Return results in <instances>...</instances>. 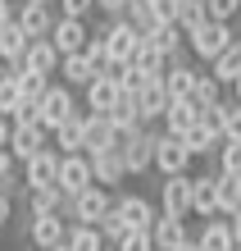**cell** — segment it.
Returning a JSON list of instances; mask_svg holds the SVG:
<instances>
[{
	"label": "cell",
	"mask_w": 241,
	"mask_h": 251,
	"mask_svg": "<svg viewBox=\"0 0 241 251\" xmlns=\"http://www.w3.org/2000/svg\"><path fill=\"white\" fill-rule=\"evenodd\" d=\"M155 137H159L155 124H137V128H118L110 146H118V151H123L128 174H146L150 165H155Z\"/></svg>",
	"instance_id": "1"
},
{
	"label": "cell",
	"mask_w": 241,
	"mask_h": 251,
	"mask_svg": "<svg viewBox=\"0 0 241 251\" xmlns=\"http://www.w3.org/2000/svg\"><path fill=\"white\" fill-rule=\"evenodd\" d=\"M232 41H237V32H232L223 19H205L200 27H191V32H187V46H191V55H196L200 64H209L219 50H228Z\"/></svg>",
	"instance_id": "2"
},
{
	"label": "cell",
	"mask_w": 241,
	"mask_h": 251,
	"mask_svg": "<svg viewBox=\"0 0 241 251\" xmlns=\"http://www.w3.org/2000/svg\"><path fill=\"white\" fill-rule=\"evenodd\" d=\"M96 37H105V46H110V60H114V64L132 60V50L141 46V27L132 23V19H105V27H100Z\"/></svg>",
	"instance_id": "3"
},
{
	"label": "cell",
	"mask_w": 241,
	"mask_h": 251,
	"mask_svg": "<svg viewBox=\"0 0 241 251\" xmlns=\"http://www.w3.org/2000/svg\"><path fill=\"white\" fill-rule=\"evenodd\" d=\"M114 205V197H110V187H100V183H91L87 192H78V197H68V219L73 224H100L105 219V210Z\"/></svg>",
	"instance_id": "4"
},
{
	"label": "cell",
	"mask_w": 241,
	"mask_h": 251,
	"mask_svg": "<svg viewBox=\"0 0 241 251\" xmlns=\"http://www.w3.org/2000/svg\"><path fill=\"white\" fill-rule=\"evenodd\" d=\"M41 146H50V128L41 124V119H14V132H9V151L14 160H32Z\"/></svg>",
	"instance_id": "5"
},
{
	"label": "cell",
	"mask_w": 241,
	"mask_h": 251,
	"mask_svg": "<svg viewBox=\"0 0 241 251\" xmlns=\"http://www.w3.org/2000/svg\"><path fill=\"white\" fill-rule=\"evenodd\" d=\"M191 151H187V142L177 137V132H164L159 128V137H155V169L169 178V174H187L191 169Z\"/></svg>",
	"instance_id": "6"
},
{
	"label": "cell",
	"mask_w": 241,
	"mask_h": 251,
	"mask_svg": "<svg viewBox=\"0 0 241 251\" xmlns=\"http://www.w3.org/2000/svg\"><path fill=\"white\" fill-rule=\"evenodd\" d=\"M68 238V215L64 210H55V215H27V242L41 247V251H50Z\"/></svg>",
	"instance_id": "7"
},
{
	"label": "cell",
	"mask_w": 241,
	"mask_h": 251,
	"mask_svg": "<svg viewBox=\"0 0 241 251\" xmlns=\"http://www.w3.org/2000/svg\"><path fill=\"white\" fill-rule=\"evenodd\" d=\"M73 110H78V105H73V87H68V82H50V92L41 96V105H37V119L55 132Z\"/></svg>",
	"instance_id": "8"
},
{
	"label": "cell",
	"mask_w": 241,
	"mask_h": 251,
	"mask_svg": "<svg viewBox=\"0 0 241 251\" xmlns=\"http://www.w3.org/2000/svg\"><path fill=\"white\" fill-rule=\"evenodd\" d=\"M50 41L59 55H78L87 50V41H91V27H87V19H68V14H59L55 27H50Z\"/></svg>",
	"instance_id": "9"
},
{
	"label": "cell",
	"mask_w": 241,
	"mask_h": 251,
	"mask_svg": "<svg viewBox=\"0 0 241 251\" xmlns=\"http://www.w3.org/2000/svg\"><path fill=\"white\" fill-rule=\"evenodd\" d=\"M91 178L100 183V187H118L123 178H132L128 174V160H123V151L118 146H105V151H91Z\"/></svg>",
	"instance_id": "10"
},
{
	"label": "cell",
	"mask_w": 241,
	"mask_h": 251,
	"mask_svg": "<svg viewBox=\"0 0 241 251\" xmlns=\"http://www.w3.org/2000/svg\"><path fill=\"white\" fill-rule=\"evenodd\" d=\"M96 178H91V155L87 151H68L64 160H59V187L68 192V197H78V192H87Z\"/></svg>",
	"instance_id": "11"
},
{
	"label": "cell",
	"mask_w": 241,
	"mask_h": 251,
	"mask_svg": "<svg viewBox=\"0 0 241 251\" xmlns=\"http://www.w3.org/2000/svg\"><path fill=\"white\" fill-rule=\"evenodd\" d=\"M59 160H64V151L41 146L32 160H23V183L27 187H50V183H59Z\"/></svg>",
	"instance_id": "12"
},
{
	"label": "cell",
	"mask_w": 241,
	"mask_h": 251,
	"mask_svg": "<svg viewBox=\"0 0 241 251\" xmlns=\"http://www.w3.org/2000/svg\"><path fill=\"white\" fill-rule=\"evenodd\" d=\"M159 210H169L177 219L191 215V174H169L159 187Z\"/></svg>",
	"instance_id": "13"
},
{
	"label": "cell",
	"mask_w": 241,
	"mask_h": 251,
	"mask_svg": "<svg viewBox=\"0 0 241 251\" xmlns=\"http://www.w3.org/2000/svg\"><path fill=\"white\" fill-rule=\"evenodd\" d=\"M169 87H164V78H146L141 92H137V110H141V124H159L164 110H169Z\"/></svg>",
	"instance_id": "14"
},
{
	"label": "cell",
	"mask_w": 241,
	"mask_h": 251,
	"mask_svg": "<svg viewBox=\"0 0 241 251\" xmlns=\"http://www.w3.org/2000/svg\"><path fill=\"white\" fill-rule=\"evenodd\" d=\"M150 238H155V251H177V247L191 238V233H187V219L159 210V215H155V228H150Z\"/></svg>",
	"instance_id": "15"
},
{
	"label": "cell",
	"mask_w": 241,
	"mask_h": 251,
	"mask_svg": "<svg viewBox=\"0 0 241 251\" xmlns=\"http://www.w3.org/2000/svg\"><path fill=\"white\" fill-rule=\"evenodd\" d=\"M196 242L205 251H237V233H232V219L228 215H209L205 228L196 233Z\"/></svg>",
	"instance_id": "16"
},
{
	"label": "cell",
	"mask_w": 241,
	"mask_h": 251,
	"mask_svg": "<svg viewBox=\"0 0 241 251\" xmlns=\"http://www.w3.org/2000/svg\"><path fill=\"white\" fill-rule=\"evenodd\" d=\"M14 19L23 23V32H27V37H50V27H55V5H41V0H23Z\"/></svg>",
	"instance_id": "17"
},
{
	"label": "cell",
	"mask_w": 241,
	"mask_h": 251,
	"mask_svg": "<svg viewBox=\"0 0 241 251\" xmlns=\"http://www.w3.org/2000/svg\"><path fill=\"white\" fill-rule=\"evenodd\" d=\"M191 215H219V174H200V178H191Z\"/></svg>",
	"instance_id": "18"
},
{
	"label": "cell",
	"mask_w": 241,
	"mask_h": 251,
	"mask_svg": "<svg viewBox=\"0 0 241 251\" xmlns=\"http://www.w3.org/2000/svg\"><path fill=\"white\" fill-rule=\"evenodd\" d=\"M82 142H87V110H73L64 124H59L50 132V146H59V151H82Z\"/></svg>",
	"instance_id": "19"
},
{
	"label": "cell",
	"mask_w": 241,
	"mask_h": 251,
	"mask_svg": "<svg viewBox=\"0 0 241 251\" xmlns=\"http://www.w3.org/2000/svg\"><path fill=\"white\" fill-rule=\"evenodd\" d=\"M82 92H87V110H100V114H105L118 96H123V87H118V78H114V73H96V78L87 82Z\"/></svg>",
	"instance_id": "20"
},
{
	"label": "cell",
	"mask_w": 241,
	"mask_h": 251,
	"mask_svg": "<svg viewBox=\"0 0 241 251\" xmlns=\"http://www.w3.org/2000/svg\"><path fill=\"white\" fill-rule=\"evenodd\" d=\"M150 41H155V46L169 55V60H187L191 55V46H187V32H182V23H155V32H150Z\"/></svg>",
	"instance_id": "21"
},
{
	"label": "cell",
	"mask_w": 241,
	"mask_h": 251,
	"mask_svg": "<svg viewBox=\"0 0 241 251\" xmlns=\"http://www.w3.org/2000/svg\"><path fill=\"white\" fill-rule=\"evenodd\" d=\"M59 60H64V55L55 50V41H50V37H32V41H27L23 64L32 69V73H59Z\"/></svg>",
	"instance_id": "22"
},
{
	"label": "cell",
	"mask_w": 241,
	"mask_h": 251,
	"mask_svg": "<svg viewBox=\"0 0 241 251\" xmlns=\"http://www.w3.org/2000/svg\"><path fill=\"white\" fill-rule=\"evenodd\" d=\"M55 210H68V192L50 183V187H27V215H55Z\"/></svg>",
	"instance_id": "23"
},
{
	"label": "cell",
	"mask_w": 241,
	"mask_h": 251,
	"mask_svg": "<svg viewBox=\"0 0 241 251\" xmlns=\"http://www.w3.org/2000/svg\"><path fill=\"white\" fill-rule=\"evenodd\" d=\"M196 119H200V105H196L191 96H182V100H169V110H164L159 124H164V132H177V137H182Z\"/></svg>",
	"instance_id": "24"
},
{
	"label": "cell",
	"mask_w": 241,
	"mask_h": 251,
	"mask_svg": "<svg viewBox=\"0 0 241 251\" xmlns=\"http://www.w3.org/2000/svg\"><path fill=\"white\" fill-rule=\"evenodd\" d=\"M182 142H187V151L196 155V160H200V155H214L219 151V142H223V132H214V128H209L205 119H196L187 132H182Z\"/></svg>",
	"instance_id": "25"
},
{
	"label": "cell",
	"mask_w": 241,
	"mask_h": 251,
	"mask_svg": "<svg viewBox=\"0 0 241 251\" xmlns=\"http://www.w3.org/2000/svg\"><path fill=\"white\" fill-rule=\"evenodd\" d=\"M114 205L123 210V219H128V228H155V205H150L146 197H114Z\"/></svg>",
	"instance_id": "26"
},
{
	"label": "cell",
	"mask_w": 241,
	"mask_h": 251,
	"mask_svg": "<svg viewBox=\"0 0 241 251\" xmlns=\"http://www.w3.org/2000/svg\"><path fill=\"white\" fill-rule=\"evenodd\" d=\"M159 78H164V87H169L173 100H182V96H191V87H196V69L187 60H169V69H164Z\"/></svg>",
	"instance_id": "27"
},
{
	"label": "cell",
	"mask_w": 241,
	"mask_h": 251,
	"mask_svg": "<svg viewBox=\"0 0 241 251\" xmlns=\"http://www.w3.org/2000/svg\"><path fill=\"white\" fill-rule=\"evenodd\" d=\"M132 69H141L146 78H159V73L169 69V55H164V50H159L150 37H141V46L132 50Z\"/></svg>",
	"instance_id": "28"
},
{
	"label": "cell",
	"mask_w": 241,
	"mask_h": 251,
	"mask_svg": "<svg viewBox=\"0 0 241 251\" xmlns=\"http://www.w3.org/2000/svg\"><path fill=\"white\" fill-rule=\"evenodd\" d=\"M209 69H214V78H219L223 87H232V82L241 78V41H232L228 50H219L214 60H209Z\"/></svg>",
	"instance_id": "29"
},
{
	"label": "cell",
	"mask_w": 241,
	"mask_h": 251,
	"mask_svg": "<svg viewBox=\"0 0 241 251\" xmlns=\"http://www.w3.org/2000/svg\"><path fill=\"white\" fill-rule=\"evenodd\" d=\"M59 73H64L68 87H87L96 78V64L87 60V50H78V55H64V60H59Z\"/></svg>",
	"instance_id": "30"
},
{
	"label": "cell",
	"mask_w": 241,
	"mask_h": 251,
	"mask_svg": "<svg viewBox=\"0 0 241 251\" xmlns=\"http://www.w3.org/2000/svg\"><path fill=\"white\" fill-rule=\"evenodd\" d=\"M27 41H32V37L23 32L19 19L5 23V27H0V60H23V55H27Z\"/></svg>",
	"instance_id": "31"
},
{
	"label": "cell",
	"mask_w": 241,
	"mask_h": 251,
	"mask_svg": "<svg viewBox=\"0 0 241 251\" xmlns=\"http://www.w3.org/2000/svg\"><path fill=\"white\" fill-rule=\"evenodd\" d=\"M191 100H196L200 110H205V105H214V100H223V82L214 78V69H209V64H205V69H196V87H191Z\"/></svg>",
	"instance_id": "32"
},
{
	"label": "cell",
	"mask_w": 241,
	"mask_h": 251,
	"mask_svg": "<svg viewBox=\"0 0 241 251\" xmlns=\"http://www.w3.org/2000/svg\"><path fill=\"white\" fill-rule=\"evenodd\" d=\"M50 92V73H32L23 64V73H19V96H23V105H41V96Z\"/></svg>",
	"instance_id": "33"
},
{
	"label": "cell",
	"mask_w": 241,
	"mask_h": 251,
	"mask_svg": "<svg viewBox=\"0 0 241 251\" xmlns=\"http://www.w3.org/2000/svg\"><path fill=\"white\" fill-rule=\"evenodd\" d=\"M237 210H241V174L219 169V215H237Z\"/></svg>",
	"instance_id": "34"
},
{
	"label": "cell",
	"mask_w": 241,
	"mask_h": 251,
	"mask_svg": "<svg viewBox=\"0 0 241 251\" xmlns=\"http://www.w3.org/2000/svg\"><path fill=\"white\" fill-rule=\"evenodd\" d=\"M64 242H68V251H105V233L96 224H73Z\"/></svg>",
	"instance_id": "35"
},
{
	"label": "cell",
	"mask_w": 241,
	"mask_h": 251,
	"mask_svg": "<svg viewBox=\"0 0 241 251\" xmlns=\"http://www.w3.org/2000/svg\"><path fill=\"white\" fill-rule=\"evenodd\" d=\"M105 114H110L114 128H137V124H141V110H137V96H132V92H123Z\"/></svg>",
	"instance_id": "36"
},
{
	"label": "cell",
	"mask_w": 241,
	"mask_h": 251,
	"mask_svg": "<svg viewBox=\"0 0 241 251\" xmlns=\"http://www.w3.org/2000/svg\"><path fill=\"white\" fill-rule=\"evenodd\" d=\"M100 233H105V242H123L128 238V219H123V210H118V205H110V210H105V219H100V224H96Z\"/></svg>",
	"instance_id": "37"
},
{
	"label": "cell",
	"mask_w": 241,
	"mask_h": 251,
	"mask_svg": "<svg viewBox=\"0 0 241 251\" xmlns=\"http://www.w3.org/2000/svg\"><path fill=\"white\" fill-rule=\"evenodd\" d=\"M205 19H209V5H205V0H182V5H177V23H182V32L200 27Z\"/></svg>",
	"instance_id": "38"
},
{
	"label": "cell",
	"mask_w": 241,
	"mask_h": 251,
	"mask_svg": "<svg viewBox=\"0 0 241 251\" xmlns=\"http://www.w3.org/2000/svg\"><path fill=\"white\" fill-rule=\"evenodd\" d=\"M214 155H219V169L223 174H241V142L237 137H223Z\"/></svg>",
	"instance_id": "39"
},
{
	"label": "cell",
	"mask_w": 241,
	"mask_h": 251,
	"mask_svg": "<svg viewBox=\"0 0 241 251\" xmlns=\"http://www.w3.org/2000/svg\"><path fill=\"white\" fill-rule=\"evenodd\" d=\"M19 105H23V96H19V78H0V114H19Z\"/></svg>",
	"instance_id": "40"
},
{
	"label": "cell",
	"mask_w": 241,
	"mask_h": 251,
	"mask_svg": "<svg viewBox=\"0 0 241 251\" xmlns=\"http://www.w3.org/2000/svg\"><path fill=\"white\" fill-rule=\"evenodd\" d=\"M228 110H232V100H214V105L200 110V119L214 128V132H223V128H228Z\"/></svg>",
	"instance_id": "41"
},
{
	"label": "cell",
	"mask_w": 241,
	"mask_h": 251,
	"mask_svg": "<svg viewBox=\"0 0 241 251\" xmlns=\"http://www.w3.org/2000/svg\"><path fill=\"white\" fill-rule=\"evenodd\" d=\"M118 251H155V238H150V228H132L123 242H114Z\"/></svg>",
	"instance_id": "42"
},
{
	"label": "cell",
	"mask_w": 241,
	"mask_h": 251,
	"mask_svg": "<svg viewBox=\"0 0 241 251\" xmlns=\"http://www.w3.org/2000/svg\"><path fill=\"white\" fill-rule=\"evenodd\" d=\"M59 14H68V19H87V14L96 9V0H55Z\"/></svg>",
	"instance_id": "43"
},
{
	"label": "cell",
	"mask_w": 241,
	"mask_h": 251,
	"mask_svg": "<svg viewBox=\"0 0 241 251\" xmlns=\"http://www.w3.org/2000/svg\"><path fill=\"white\" fill-rule=\"evenodd\" d=\"M205 5H209V19H223V23H228L232 14L241 9V0H205Z\"/></svg>",
	"instance_id": "44"
},
{
	"label": "cell",
	"mask_w": 241,
	"mask_h": 251,
	"mask_svg": "<svg viewBox=\"0 0 241 251\" xmlns=\"http://www.w3.org/2000/svg\"><path fill=\"white\" fill-rule=\"evenodd\" d=\"M128 5L132 0H96V9L105 14V19H128Z\"/></svg>",
	"instance_id": "45"
},
{
	"label": "cell",
	"mask_w": 241,
	"mask_h": 251,
	"mask_svg": "<svg viewBox=\"0 0 241 251\" xmlns=\"http://www.w3.org/2000/svg\"><path fill=\"white\" fill-rule=\"evenodd\" d=\"M223 137H237L241 142V100L232 96V110H228V128H223Z\"/></svg>",
	"instance_id": "46"
},
{
	"label": "cell",
	"mask_w": 241,
	"mask_h": 251,
	"mask_svg": "<svg viewBox=\"0 0 241 251\" xmlns=\"http://www.w3.org/2000/svg\"><path fill=\"white\" fill-rule=\"evenodd\" d=\"M23 187H27V183H23V178H19L14 169H9V174H0V192H5V197H19Z\"/></svg>",
	"instance_id": "47"
},
{
	"label": "cell",
	"mask_w": 241,
	"mask_h": 251,
	"mask_svg": "<svg viewBox=\"0 0 241 251\" xmlns=\"http://www.w3.org/2000/svg\"><path fill=\"white\" fill-rule=\"evenodd\" d=\"M9 219H14V197L0 192V228H9Z\"/></svg>",
	"instance_id": "48"
},
{
	"label": "cell",
	"mask_w": 241,
	"mask_h": 251,
	"mask_svg": "<svg viewBox=\"0 0 241 251\" xmlns=\"http://www.w3.org/2000/svg\"><path fill=\"white\" fill-rule=\"evenodd\" d=\"M14 14H19V9H14V0H0V27L14 23Z\"/></svg>",
	"instance_id": "49"
},
{
	"label": "cell",
	"mask_w": 241,
	"mask_h": 251,
	"mask_svg": "<svg viewBox=\"0 0 241 251\" xmlns=\"http://www.w3.org/2000/svg\"><path fill=\"white\" fill-rule=\"evenodd\" d=\"M9 132H14V119H9V114H0V146H9Z\"/></svg>",
	"instance_id": "50"
},
{
	"label": "cell",
	"mask_w": 241,
	"mask_h": 251,
	"mask_svg": "<svg viewBox=\"0 0 241 251\" xmlns=\"http://www.w3.org/2000/svg\"><path fill=\"white\" fill-rule=\"evenodd\" d=\"M14 169V151H9V146H0V174H9Z\"/></svg>",
	"instance_id": "51"
},
{
	"label": "cell",
	"mask_w": 241,
	"mask_h": 251,
	"mask_svg": "<svg viewBox=\"0 0 241 251\" xmlns=\"http://www.w3.org/2000/svg\"><path fill=\"white\" fill-rule=\"evenodd\" d=\"M228 219H232V233H237V242H241V210H237V215H228Z\"/></svg>",
	"instance_id": "52"
},
{
	"label": "cell",
	"mask_w": 241,
	"mask_h": 251,
	"mask_svg": "<svg viewBox=\"0 0 241 251\" xmlns=\"http://www.w3.org/2000/svg\"><path fill=\"white\" fill-rule=\"evenodd\" d=\"M177 251H205V247H200V242H196V238H187V242H182V247H177Z\"/></svg>",
	"instance_id": "53"
},
{
	"label": "cell",
	"mask_w": 241,
	"mask_h": 251,
	"mask_svg": "<svg viewBox=\"0 0 241 251\" xmlns=\"http://www.w3.org/2000/svg\"><path fill=\"white\" fill-rule=\"evenodd\" d=\"M232 96H237V100H241V78H237V82H232Z\"/></svg>",
	"instance_id": "54"
},
{
	"label": "cell",
	"mask_w": 241,
	"mask_h": 251,
	"mask_svg": "<svg viewBox=\"0 0 241 251\" xmlns=\"http://www.w3.org/2000/svg\"><path fill=\"white\" fill-rule=\"evenodd\" d=\"M50 251H68V242H59V247H50Z\"/></svg>",
	"instance_id": "55"
},
{
	"label": "cell",
	"mask_w": 241,
	"mask_h": 251,
	"mask_svg": "<svg viewBox=\"0 0 241 251\" xmlns=\"http://www.w3.org/2000/svg\"><path fill=\"white\" fill-rule=\"evenodd\" d=\"M41 5H55V0H41Z\"/></svg>",
	"instance_id": "56"
},
{
	"label": "cell",
	"mask_w": 241,
	"mask_h": 251,
	"mask_svg": "<svg viewBox=\"0 0 241 251\" xmlns=\"http://www.w3.org/2000/svg\"><path fill=\"white\" fill-rule=\"evenodd\" d=\"M237 41H241V27H237Z\"/></svg>",
	"instance_id": "57"
},
{
	"label": "cell",
	"mask_w": 241,
	"mask_h": 251,
	"mask_svg": "<svg viewBox=\"0 0 241 251\" xmlns=\"http://www.w3.org/2000/svg\"><path fill=\"white\" fill-rule=\"evenodd\" d=\"M237 251H241V242H237Z\"/></svg>",
	"instance_id": "58"
},
{
	"label": "cell",
	"mask_w": 241,
	"mask_h": 251,
	"mask_svg": "<svg viewBox=\"0 0 241 251\" xmlns=\"http://www.w3.org/2000/svg\"><path fill=\"white\" fill-rule=\"evenodd\" d=\"M177 5H182V0H177Z\"/></svg>",
	"instance_id": "59"
}]
</instances>
